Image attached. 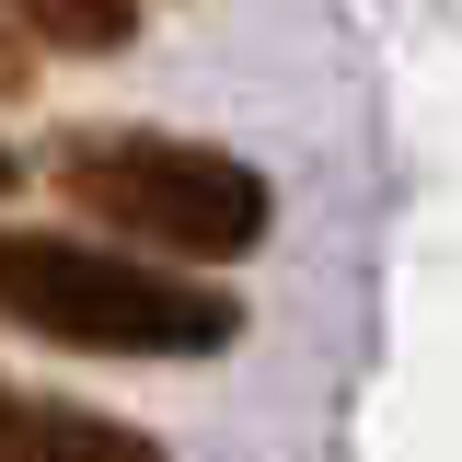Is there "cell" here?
Returning a JSON list of instances; mask_svg holds the SVG:
<instances>
[{"label":"cell","mask_w":462,"mask_h":462,"mask_svg":"<svg viewBox=\"0 0 462 462\" xmlns=\"http://www.w3.org/2000/svg\"><path fill=\"white\" fill-rule=\"evenodd\" d=\"M0 324L81 346V358H220L243 336V300L208 278H173L151 254L81 243V231L0 220Z\"/></svg>","instance_id":"6da1fadb"},{"label":"cell","mask_w":462,"mask_h":462,"mask_svg":"<svg viewBox=\"0 0 462 462\" xmlns=\"http://www.w3.org/2000/svg\"><path fill=\"white\" fill-rule=\"evenodd\" d=\"M47 173L116 243H151V254H185V266H243L278 231V185L254 162H231L208 139H162V127H69L47 151Z\"/></svg>","instance_id":"7a4b0ae2"},{"label":"cell","mask_w":462,"mask_h":462,"mask_svg":"<svg viewBox=\"0 0 462 462\" xmlns=\"http://www.w3.org/2000/svg\"><path fill=\"white\" fill-rule=\"evenodd\" d=\"M0 462H173V451L151 428H127V416H93V404H69V393L0 382Z\"/></svg>","instance_id":"3957f363"},{"label":"cell","mask_w":462,"mask_h":462,"mask_svg":"<svg viewBox=\"0 0 462 462\" xmlns=\"http://www.w3.org/2000/svg\"><path fill=\"white\" fill-rule=\"evenodd\" d=\"M0 23H23L35 47H69V58H116L139 35V0H0Z\"/></svg>","instance_id":"277c9868"},{"label":"cell","mask_w":462,"mask_h":462,"mask_svg":"<svg viewBox=\"0 0 462 462\" xmlns=\"http://www.w3.org/2000/svg\"><path fill=\"white\" fill-rule=\"evenodd\" d=\"M23 81H35V47H23V35L0 23V93H23Z\"/></svg>","instance_id":"5b68a950"},{"label":"cell","mask_w":462,"mask_h":462,"mask_svg":"<svg viewBox=\"0 0 462 462\" xmlns=\"http://www.w3.org/2000/svg\"><path fill=\"white\" fill-rule=\"evenodd\" d=\"M0 197H12V151H0Z\"/></svg>","instance_id":"8992f818"}]
</instances>
